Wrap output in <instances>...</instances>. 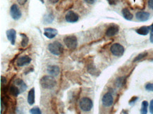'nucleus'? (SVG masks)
I'll return each mask as SVG.
<instances>
[{
    "label": "nucleus",
    "instance_id": "72a5a7b5",
    "mask_svg": "<svg viewBox=\"0 0 153 114\" xmlns=\"http://www.w3.org/2000/svg\"><path fill=\"white\" fill-rule=\"evenodd\" d=\"M148 7L150 8L151 9L153 10V0H149L148 1Z\"/></svg>",
    "mask_w": 153,
    "mask_h": 114
},
{
    "label": "nucleus",
    "instance_id": "423d86ee",
    "mask_svg": "<svg viewBox=\"0 0 153 114\" xmlns=\"http://www.w3.org/2000/svg\"><path fill=\"white\" fill-rule=\"evenodd\" d=\"M10 15L13 20L18 21L21 18V16H22V13H21V11L19 9V7H18L16 4H13L11 7L10 9Z\"/></svg>",
    "mask_w": 153,
    "mask_h": 114
},
{
    "label": "nucleus",
    "instance_id": "a878e982",
    "mask_svg": "<svg viewBox=\"0 0 153 114\" xmlns=\"http://www.w3.org/2000/svg\"><path fill=\"white\" fill-rule=\"evenodd\" d=\"M88 72L90 73H91V75H93V76H94V75L97 74V73H98V71L97 70V69H96L95 67H93V65L88 66Z\"/></svg>",
    "mask_w": 153,
    "mask_h": 114
},
{
    "label": "nucleus",
    "instance_id": "dca6fc26",
    "mask_svg": "<svg viewBox=\"0 0 153 114\" xmlns=\"http://www.w3.org/2000/svg\"><path fill=\"white\" fill-rule=\"evenodd\" d=\"M28 103L29 105L32 106L35 104V88L33 87L32 89H30V91L28 92V99H27Z\"/></svg>",
    "mask_w": 153,
    "mask_h": 114
},
{
    "label": "nucleus",
    "instance_id": "20e7f679",
    "mask_svg": "<svg viewBox=\"0 0 153 114\" xmlns=\"http://www.w3.org/2000/svg\"><path fill=\"white\" fill-rule=\"evenodd\" d=\"M64 42L65 43L66 47L71 50H74L78 46L77 37L74 35H69L64 38Z\"/></svg>",
    "mask_w": 153,
    "mask_h": 114
},
{
    "label": "nucleus",
    "instance_id": "c756f323",
    "mask_svg": "<svg viewBox=\"0 0 153 114\" xmlns=\"http://www.w3.org/2000/svg\"><path fill=\"white\" fill-rule=\"evenodd\" d=\"M83 1H85L86 3L89 4H95L97 0H83Z\"/></svg>",
    "mask_w": 153,
    "mask_h": 114
},
{
    "label": "nucleus",
    "instance_id": "f704fd0d",
    "mask_svg": "<svg viewBox=\"0 0 153 114\" xmlns=\"http://www.w3.org/2000/svg\"><path fill=\"white\" fill-rule=\"evenodd\" d=\"M150 42L153 44V30H151L150 36Z\"/></svg>",
    "mask_w": 153,
    "mask_h": 114
},
{
    "label": "nucleus",
    "instance_id": "f3484780",
    "mask_svg": "<svg viewBox=\"0 0 153 114\" xmlns=\"http://www.w3.org/2000/svg\"><path fill=\"white\" fill-rule=\"evenodd\" d=\"M150 26H142V27H140V28L136 30V32L138 33V35H143V36H145V35H147L148 34L149 32H150Z\"/></svg>",
    "mask_w": 153,
    "mask_h": 114
},
{
    "label": "nucleus",
    "instance_id": "393cba45",
    "mask_svg": "<svg viewBox=\"0 0 153 114\" xmlns=\"http://www.w3.org/2000/svg\"><path fill=\"white\" fill-rule=\"evenodd\" d=\"M30 114H42V111L38 107H35L30 110Z\"/></svg>",
    "mask_w": 153,
    "mask_h": 114
},
{
    "label": "nucleus",
    "instance_id": "5701e85b",
    "mask_svg": "<svg viewBox=\"0 0 153 114\" xmlns=\"http://www.w3.org/2000/svg\"><path fill=\"white\" fill-rule=\"evenodd\" d=\"M54 19V16H53L52 13H48V14H46L44 16V22L45 23V24H48V23H52Z\"/></svg>",
    "mask_w": 153,
    "mask_h": 114
},
{
    "label": "nucleus",
    "instance_id": "0eeeda50",
    "mask_svg": "<svg viewBox=\"0 0 153 114\" xmlns=\"http://www.w3.org/2000/svg\"><path fill=\"white\" fill-rule=\"evenodd\" d=\"M102 102L104 107H109L112 105L114 103V98L112 94L109 92L106 93L105 95L103 96L102 99Z\"/></svg>",
    "mask_w": 153,
    "mask_h": 114
},
{
    "label": "nucleus",
    "instance_id": "2f4dec72",
    "mask_svg": "<svg viewBox=\"0 0 153 114\" xmlns=\"http://www.w3.org/2000/svg\"><path fill=\"white\" fill-rule=\"evenodd\" d=\"M7 78L5 77H4V76H1V84H5L7 83Z\"/></svg>",
    "mask_w": 153,
    "mask_h": 114
},
{
    "label": "nucleus",
    "instance_id": "aec40b11",
    "mask_svg": "<svg viewBox=\"0 0 153 114\" xmlns=\"http://www.w3.org/2000/svg\"><path fill=\"white\" fill-rule=\"evenodd\" d=\"M148 102L147 101H143L141 104V109L140 113L141 114H147L148 113Z\"/></svg>",
    "mask_w": 153,
    "mask_h": 114
},
{
    "label": "nucleus",
    "instance_id": "a211bd4d",
    "mask_svg": "<svg viewBox=\"0 0 153 114\" xmlns=\"http://www.w3.org/2000/svg\"><path fill=\"white\" fill-rule=\"evenodd\" d=\"M122 15L124 19L126 20L127 21H131L133 19V16L132 13H131V11H129L128 9H127V8H124V9H122Z\"/></svg>",
    "mask_w": 153,
    "mask_h": 114
},
{
    "label": "nucleus",
    "instance_id": "ddd939ff",
    "mask_svg": "<svg viewBox=\"0 0 153 114\" xmlns=\"http://www.w3.org/2000/svg\"><path fill=\"white\" fill-rule=\"evenodd\" d=\"M150 14L148 12H146V11H138V12L136 13V17L137 20L139 21H141V22H146L150 18Z\"/></svg>",
    "mask_w": 153,
    "mask_h": 114
},
{
    "label": "nucleus",
    "instance_id": "f8f14e48",
    "mask_svg": "<svg viewBox=\"0 0 153 114\" xmlns=\"http://www.w3.org/2000/svg\"><path fill=\"white\" fill-rule=\"evenodd\" d=\"M119 27L118 25H111L107 28V31H106V35L107 37H113L114 36L119 33Z\"/></svg>",
    "mask_w": 153,
    "mask_h": 114
},
{
    "label": "nucleus",
    "instance_id": "e433bc0d",
    "mask_svg": "<svg viewBox=\"0 0 153 114\" xmlns=\"http://www.w3.org/2000/svg\"><path fill=\"white\" fill-rule=\"evenodd\" d=\"M150 30H153V23H152V25H150Z\"/></svg>",
    "mask_w": 153,
    "mask_h": 114
},
{
    "label": "nucleus",
    "instance_id": "7ed1b4c3",
    "mask_svg": "<svg viewBox=\"0 0 153 114\" xmlns=\"http://www.w3.org/2000/svg\"><path fill=\"white\" fill-rule=\"evenodd\" d=\"M80 109L85 112H88L93 109V102L88 97H83L79 102Z\"/></svg>",
    "mask_w": 153,
    "mask_h": 114
},
{
    "label": "nucleus",
    "instance_id": "bb28decb",
    "mask_svg": "<svg viewBox=\"0 0 153 114\" xmlns=\"http://www.w3.org/2000/svg\"><path fill=\"white\" fill-rule=\"evenodd\" d=\"M146 90H148L149 92H153V84L152 83H148L145 86Z\"/></svg>",
    "mask_w": 153,
    "mask_h": 114
},
{
    "label": "nucleus",
    "instance_id": "4c0bfd02",
    "mask_svg": "<svg viewBox=\"0 0 153 114\" xmlns=\"http://www.w3.org/2000/svg\"><path fill=\"white\" fill-rule=\"evenodd\" d=\"M40 1H41V3H42V4H44V3H45L44 0H40Z\"/></svg>",
    "mask_w": 153,
    "mask_h": 114
},
{
    "label": "nucleus",
    "instance_id": "58836bf2",
    "mask_svg": "<svg viewBox=\"0 0 153 114\" xmlns=\"http://www.w3.org/2000/svg\"><path fill=\"white\" fill-rule=\"evenodd\" d=\"M150 61H153V58H152V59H151Z\"/></svg>",
    "mask_w": 153,
    "mask_h": 114
},
{
    "label": "nucleus",
    "instance_id": "c85d7f7f",
    "mask_svg": "<svg viewBox=\"0 0 153 114\" xmlns=\"http://www.w3.org/2000/svg\"><path fill=\"white\" fill-rule=\"evenodd\" d=\"M107 1H108V3H109V5L115 6L119 3V0H107Z\"/></svg>",
    "mask_w": 153,
    "mask_h": 114
},
{
    "label": "nucleus",
    "instance_id": "412c9836",
    "mask_svg": "<svg viewBox=\"0 0 153 114\" xmlns=\"http://www.w3.org/2000/svg\"><path fill=\"white\" fill-rule=\"evenodd\" d=\"M20 36L22 37V41H21V46L23 47H26L29 42V38L26 35L23 33H20Z\"/></svg>",
    "mask_w": 153,
    "mask_h": 114
},
{
    "label": "nucleus",
    "instance_id": "c9c22d12",
    "mask_svg": "<svg viewBox=\"0 0 153 114\" xmlns=\"http://www.w3.org/2000/svg\"><path fill=\"white\" fill-rule=\"evenodd\" d=\"M59 1V0H49V1H50L51 4H56Z\"/></svg>",
    "mask_w": 153,
    "mask_h": 114
},
{
    "label": "nucleus",
    "instance_id": "6ab92c4d",
    "mask_svg": "<svg viewBox=\"0 0 153 114\" xmlns=\"http://www.w3.org/2000/svg\"><path fill=\"white\" fill-rule=\"evenodd\" d=\"M9 92H10V94H11V95H13V97H18V96L21 94L20 90H19V88H18V87H16V85L11 86L10 88H9Z\"/></svg>",
    "mask_w": 153,
    "mask_h": 114
},
{
    "label": "nucleus",
    "instance_id": "cd10ccee",
    "mask_svg": "<svg viewBox=\"0 0 153 114\" xmlns=\"http://www.w3.org/2000/svg\"><path fill=\"white\" fill-rule=\"evenodd\" d=\"M138 97H133L131 98V99H130V101H129V102H128L129 105H131V106L133 105V104L136 103V101H137V100H138Z\"/></svg>",
    "mask_w": 153,
    "mask_h": 114
},
{
    "label": "nucleus",
    "instance_id": "39448f33",
    "mask_svg": "<svg viewBox=\"0 0 153 114\" xmlns=\"http://www.w3.org/2000/svg\"><path fill=\"white\" fill-rule=\"evenodd\" d=\"M110 51L114 56L120 57L124 54L125 50L122 45L119 44V43H115L111 46Z\"/></svg>",
    "mask_w": 153,
    "mask_h": 114
},
{
    "label": "nucleus",
    "instance_id": "2eb2a0df",
    "mask_svg": "<svg viewBox=\"0 0 153 114\" xmlns=\"http://www.w3.org/2000/svg\"><path fill=\"white\" fill-rule=\"evenodd\" d=\"M15 85L18 87L19 88V90H20L21 93H23V92H24L25 90H27V85L25 83L24 81H23V80L21 79H16L15 81Z\"/></svg>",
    "mask_w": 153,
    "mask_h": 114
},
{
    "label": "nucleus",
    "instance_id": "f03ea898",
    "mask_svg": "<svg viewBox=\"0 0 153 114\" xmlns=\"http://www.w3.org/2000/svg\"><path fill=\"white\" fill-rule=\"evenodd\" d=\"M48 50L50 53L55 55V56H60L64 52V47H63L62 44L60 42H59L58 41H55V42L50 43L48 45Z\"/></svg>",
    "mask_w": 153,
    "mask_h": 114
},
{
    "label": "nucleus",
    "instance_id": "4be33fe9",
    "mask_svg": "<svg viewBox=\"0 0 153 114\" xmlns=\"http://www.w3.org/2000/svg\"><path fill=\"white\" fill-rule=\"evenodd\" d=\"M126 78L124 77H121L116 80L115 84L117 87H121L125 84Z\"/></svg>",
    "mask_w": 153,
    "mask_h": 114
},
{
    "label": "nucleus",
    "instance_id": "b1692460",
    "mask_svg": "<svg viewBox=\"0 0 153 114\" xmlns=\"http://www.w3.org/2000/svg\"><path fill=\"white\" fill-rule=\"evenodd\" d=\"M148 56V52H143V53H140V54H138V56H137L136 58H134V60H133V62H137V61H139L143 59L144 58H146V57Z\"/></svg>",
    "mask_w": 153,
    "mask_h": 114
},
{
    "label": "nucleus",
    "instance_id": "6e6552de",
    "mask_svg": "<svg viewBox=\"0 0 153 114\" xmlns=\"http://www.w3.org/2000/svg\"><path fill=\"white\" fill-rule=\"evenodd\" d=\"M65 19L68 23H74L78 22V20H79V16L74 12V11H69L66 13L65 16Z\"/></svg>",
    "mask_w": 153,
    "mask_h": 114
},
{
    "label": "nucleus",
    "instance_id": "9b49d317",
    "mask_svg": "<svg viewBox=\"0 0 153 114\" xmlns=\"http://www.w3.org/2000/svg\"><path fill=\"white\" fill-rule=\"evenodd\" d=\"M6 34H7L8 40L11 42V44L14 45L16 42V31L14 29H9V30L7 31Z\"/></svg>",
    "mask_w": 153,
    "mask_h": 114
},
{
    "label": "nucleus",
    "instance_id": "9d476101",
    "mask_svg": "<svg viewBox=\"0 0 153 114\" xmlns=\"http://www.w3.org/2000/svg\"><path fill=\"white\" fill-rule=\"evenodd\" d=\"M58 34V31L52 27H47L44 29V35L49 39H53Z\"/></svg>",
    "mask_w": 153,
    "mask_h": 114
},
{
    "label": "nucleus",
    "instance_id": "4468645a",
    "mask_svg": "<svg viewBox=\"0 0 153 114\" xmlns=\"http://www.w3.org/2000/svg\"><path fill=\"white\" fill-rule=\"evenodd\" d=\"M47 71H48V73L50 74L51 76L56 77V76H58L59 74L60 68L57 66L52 65V66H48V68H47Z\"/></svg>",
    "mask_w": 153,
    "mask_h": 114
},
{
    "label": "nucleus",
    "instance_id": "473e14b6",
    "mask_svg": "<svg viewBox=\"0 0 153 114\" xmlns=\"http://www.w3.org/2000/svg\"><path fill=\"white\" fill-rule=\"evenodd\" d=\"M27 1H28V0H17V1H18V3L20 5H24L25 3L27 2Z\"/></svg>",
    "mask_w": 153,
    "mask_h": 114
},
{
    "label": "nucleus",
    "instance_id": "1a4fd4ad",
    "mask_svg": "<svg viewBox=\"0 0 153 114\" xmlns=\"http://www.w3.org/2000/svg\"><path fill=\"white\" fill-rule=\"evenodd\" d=\"M31 62V58L28 56H23L19 57L16 61V65L19 67L28 65Z\"/></svg>",
    "mask_w": 153,
    "mask_h": 114
},
{
    "label": "nucleus",
    "instance_id": "f257e3e1",
    "mask_svg": "<svg viewBox=\"0 0 153 114\" xmlns=\"http://www.w3.org/2000/svg\"><path fill=\"white\" fill-rule=\"evenodd\" d=\"M40 85L42 88L46 90H51L56 85V81L51 76H45L40 79Z\"/></svg>",
    "mask_w": 153,
    "mask_h": 114
},
{
    "label": "nucleus",
    "instance_id": "7c9ffc66",
    "mask_svg": "<svg viewBox=\"0 0 153 114\" xmlns=\"http://www.w3.org/2000/svg\"><path fill=\"white\" fill-rule=\"evenodd\" d=\"M150 113L153 114V99L151 100L150 104Z\"/></svg>",
    "mask_w": 153,
    "mask_h": 114
}]
</instances>
